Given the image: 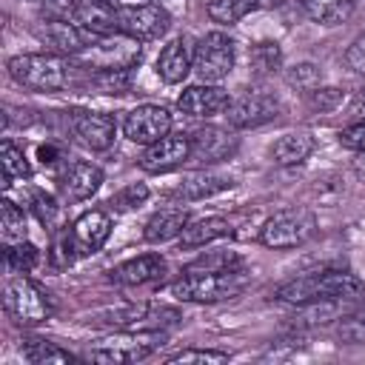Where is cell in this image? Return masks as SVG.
Instances as JSON below:
<instances>
[{
  "label": "cell",
  "mask_w": 365,
  "mask_h": 365,
  "mask_svg": "<svg viewBox=\"0 0 365 365\" xmlns=\"http://www.w3.org/2000/svg\"><path fill=\"white\" fill-rule=\"evenodd\" d=\"M336 336L348 345H365V314H348L339 317Z\"/></svg>",
  "instance_id": "34"
},
{
  "label": "cell",
  "mask_w": 365,
  "mask_h": 365,
  "mask_svg": "<svg viewBox=\"0 0 365 365\" xmlns=\"http://www.w3.org/2000/svg\"><path fill=\"white\" fill-rule=\"evenodd\" d=\"M68 20L94 37L120 31V11L108 0H77L68 6Z\"/></svg>",
  "instance_id": "15"
},
{
  "label": "cell",
  "mask_w": 365,
  "mask_h": 365,
  "mask_svg": "<svg viewBox=\"0 0 365 365\" xmlns=\"http://www.w3.org/2000/svg\"><path fill=\"white\" fill-rule=\"evenodd\" d=\"M31 208H34L37 220H40L46 228H51V225L57 222V217H60V205H57L54 197L46 194V191H34V197H31Z\"/></svg>",
  "instance_id": "38"
},
{
  "label": "cell",
  "mask_w": 365,
  "mask_h": 365,
  "mask_svg": "<svg viewBox=\"0 0 365 365\" xmlns=\"http://www.w3.org/2000/svg\"><path fill=\"white\" fill-rule=\"evenodd\" d=\"M237 148V140L222 131V128H200L191 134V157L188 160H197V163H220V160H228Z\"/></svg>",
  "instance_id": "20"
},
{
  "label": "cell",
  "mask_w": 365,
  "mask_h": 365,
  "mask_svg": "<svg viewBox=\"0 0 365 365\" xmlns=\"http://www.w3.org/2000/svg\"><path fill=\"white\" fill-rule=\"evenodd\" d=\"M160 345H163L160 331H117L100 339L94 348H88L86 359L100 365H131L151 356Z\"/></svg>",
  "instance_id": "6"
},
{
  "label": "cell",
  "mask_w": 365,
  "mask_h": 365,
  "mask_svg": "<svg viewBox=\"0 0 365 365\" xmlns=\"http://www.w3.org/2000/svg\"><path fill=\"white\" fill-rule=\"evenodd\" d=\"M171 131V114L163 106H137L123 120V134L131 143L151 145Z\"/></svg>",
  "instance_id": "11"
},
{
  "label": "cell",
  "mask_w": 365,
  "mask_h": 365,
  "mask_svg": "<svg viewBox=\"0 0 365 365\" xmlns=\"http://www.w3.org/2000/svg\"><path fill=\"white\" fill-rule=\"evenodd\" d=\"M225 117L231 128H259L279 117V100L259 88H245L228 103Z\"/></svg>",
  "instance_id": "10"
},
{
  "label": "cell",
  "mask_w": 365,
  "mask_h": 365,
  "mask_svg": "<svg viewBox=\"0 0 365 365\" xmlns=\"http://www.w3.org/2000/svg\"><path fill=\"white\" fill-rule=\"evenodd\" d=\"M48 46H54L63 57H77L91 40L94 34H88L86 29H80L71 20H46V26L37 31Z\"/></svg>",
  "instance_id": "19"
},
{
  "label": "cell",
  "mask_w": 365,
  "mask_h": 365,
  "mask_svg": "<svg viewBox=\"0 0 365 365\" xmlns=\"http://www.w3.org/2000/svg\"><path fill=\"white\" fill-rule=\"evenodd\" d=\"M165 274V259L160 254H140L134 259H125L108 271V279L117 285H148L163 279Z\"/></svg>",
  "instance_id": "18"
},
{
  "label": "cell",
  "mask_w": 365,
  "mask_h": 365,
  "mask_svg": "<svg viewBox=\"0 0 365 365\" xmlns=\"http://www.w3.org/2000/svg\"><path fill=\"white\" fill-rule=\"evenodd\" d=\"M188 225V211L185 208H163L157 211L148 222H145V242H165L182 234V228Z\"/></svg>",
  "instance_id": "25"
},
{
  "label": "cell",
  "mask_w": 365,
  "mask_h": 365,
  "mask_svg": "<svg viewBox=\"0 0 365 365\" xmlns=\"http://www.w3.org/2000/svg\"><path fill=\"white\" fill-rule=\"evenodd\" d=\"M91 325H106L114 331H165L182 322V314L171 305L160 302H137V305H123V308H108L100 311L88 319Z\"/></svg>",
  "instance_id": "5"
},
{
  "label": "cell",
  "mask_w": 365,
  "mask_h": 365,
  "mask_svg": "<svg viewBox=\"0 0 365 365\" xmlns=\"http://www.w3.org/2000/svg\"><path fill=\"white\" fill-rule=\"evenodd\" d=\"M356 114H359V117H365V88H362V94H359V103H356Z\"/></svg>",
  "instance_id": "44"
},
{
  "label": "cell",
  "mask_w": 365,
  "mask_h": 365,
  "mask_svg": "<svg viewBox=\"0 0 365 365\" xmlns=\"http://www.w3.org/2000/svg\"><path fill=\"white\" fill-rule=\"evenodd\" d=\"M20 351L31 365H71V362H77L74 354H68L66 348L43 339V336H26L20 342Z\"/></svg>",
  "instance_id": "26"
},
{
  "label": "cell",
  "mask_w": 365,
  "mask_h": 365,
  "mask_svg": "<svg viewBox=\"0 0 365 365\" xmlns=\"http://www.w3.org/2000/svg\"><path fill=\"white\" fill-rule=\"evenodd\" d=\"M37 262H40V251H37V245H31V242H26V240H20V242H9V245H6V265H9L11 271H17V274H29Z\"/></svg>",
  "instance_id": "31"
},
{
  "label": "cell",
  "mask_w": 365,
  "mask_h": 365,
  "mask_svg": "<svg viewBox=\"0 0 365 365\" xmlns=\"http://www.w3.org/2000/svg\"><path fill=\"white\" fill-rule=\"evenodd\" d=\"M143 57V40L117 31L106 37H94L77 57H71L80 68L88 71H131Z\"/></svg>",
  "instance_id": "3"
},
{
  "label": "cell",
  "mask_w": 365,
  "mask_h": 365,
  "mask_svg": "<svg viewBox=\"0 0 365 365\" xmlns=\"http://www.w3.org/2000/svg\"><path fill=\"white\" fill-rule=\"evenodd\" d=\"M145 200H148V188H145L143 182H131V185H125L123 191H117V194L111 197V205H114L117 211H128V208L143 205Z\"/></svg>",
  "instance_id": "37"
},
{
  "label": "cell",
  "mask_w": 365,
  "mask_h": 365,
  "mask_svg": "<svg viewBox=\"0 0 365 365\" xmlns=\"http://www.w3.org/2000/svg\"><path fill=\"white\" fill-rule=\"evenodd\" d=\"M362 294V282L351 271H317L297 277L277 288L279 302L291 305H308V302H345Z\"/></svg>",
  "instance_id": "2"
},
{
  "label": "cell",
  "mask_w": 365,
  "mask_h": 365,
  "mask_svg": "<svg viewBox=\"0 0 365 365\" xmlns=\"http://www.w3.org/2000/svg\"><path fill=\"white\" fill-rule=\"evenodd\" d=\"M259 6V0H211L208 3V17L214 23L231 26L237 20H242L248 11H254Z\"/></svg>",
  "instance_id": "30"
},
{
  "label": "cell",
  "mask_w": 365,
  "mask_h": 365,
  "mask_svg": "<svg viewBox=\"0 0 365 365\" xmlns=\"http://www.w3.org/2000/svg\"><path fill=\"white\" fill-rule=\"evenodd\" d=\"M231 185H234L231 174L208 168V171H194V174L182 177L180 185L174 188V197H180V200H205V197H214V194H220Z\"/></svg>",
  "instance_id": "22"
},
{
  "label": "cell",
  "mask_w": 365,
  "mask_h": 365,
  "mask_svg": "<svg viewBox=\"0 0 365 365\" xmlns=\"http://www.w3.org/2000/svg\"><path fill=\"white\" fill-rule=\"evenodd\" d=\"M0 165H3V185H11V180L17 177H31V165L23 148H17L11 140H3L0 145Z\"/></svg>",
  "instance_id": "29"
},
{
  "label": "cell",
  "mask_w": 365,
  "mask_h": 365,
  "mask_svg": "<svg viewBox=\"0 0 365 365\" xmlns=\"http://www.w3.org/2000/svg\"><path fill=\"white\" fill-rule=\"evenodd\" d=\"M0 228H3V240H6V242H20V240H26V220H23V211H20L11 200H3V202H0Z\"/></svg>",
  "instance_id": "32"
},
{
  "label": "cell",
  "mask_w": 365,
  "mask_h": 365,
  "mask_svg": "<svg viewBox=\"0 0 365 365\" xmlns=\"http://www.w3.org/2000/svg\"><path fill=\"white\" fill-rule=\"evenodd\" d=\"M108 234H111V217L106 211H86L71 222L66 234V251H74L77 257L94 254L103 248Z\"/></svg>",
  "instance_id": "12"
},
{
  "label": "cell",
  "mask_w": 365,
  "mask_h": 365,
  "mask_svg": "<svg viewBox=\"0 0 365 365\" xmlns=\"http://www.w3.org/2000/svg\"><path fill=\"white\" fill-rule=\"evenodd\" d=\"M234 68V40L225 31H208L194 46V66L191 71L202 83H220Z\"/></svg>",
  "instance_id": "9"
},
{
  "label": "cell",
  "mask_w": 365,
  "mask_h": 365,
  "mask_svg": "<svg viewBox=\"0 0 365 365\" xmlns=\"http://www.w3.org/2000/svg\"><path fill=\"white\" fill-rule=\"evenodd\" d=\"M120 11V31L137 37V40H157L168 31L171 17L160 3H143V6H125Z\"/></svg>",
  "instance_id": "13"
},
{
  "label": "cell",
  "mask_w": 365,
  "mask_h": 365,
  "mask_svg": "<svg viewBox=\"0 0 365 365\" xmlns=\"http://www.w3.org/2000/svg\"><path fill=\"white\" fill-rule=\"evenodd\" d=\"M228 103H231L228 91L220 88L217 83H197L180 94L177 108L188 117H214V114H222Z\"/></svg>",
  "instance_id": "16"
},
{
  "label": "cell",
  "mask_w": 365,
  "mask_h": 365,
  "mask_svg": "<svg viewBox=\"0 0 365 365\" xmlns=\"http://www.w3.org/2000/svg\"><path fill=\"white\" fill-rule=\"evenodd\" d=\"M279 0H259V6H277Z\"/></svg>",
  "instance_id": "45"
},
{
  "label": "cell",
  "mask_w": 365,
  "mask_h": 365,
  "mask_svg": "<svg viewBox=\"0 0 365 365\" xmlns=\"http://www.w3.org/2000/svg\"><path fill=\"white\" fill-rule=\"evenodd\" d=\"M37 157H40L43 163H54L57 148H54V145H40V148H37Z\"/></svg>",
  "instance_id": "42"
},
{
  "label": "cell",
  "mask_w": 365,
  "mask_h": 365,
  "mask_svg": "<svg viewBox=\"0 0 365 365\" xmlns=\"http://www.w3.org/2000/svg\"><path fill=\"white\" fill-rule=\"evenodd\" d=\"M311 151H314V137L308 131H285L282 137L274 140L271 160L277 165L288 168V165H299Z\"/></svg>",
  "instance_id": "24"
},
{
  "label": "cell",
  "mask_w": 365,
  "mask_h": 365,
  "mask_svg": "<svg viewBox=\"0 0 365 365\" xmlns=\"http://www.w3.org/2000/svg\"><path fill=\"white\" fill-rule=\"evenodd\" d=\"M317 234V217L308 208H282L259 231L262 245L268 248H297Z\"/></svg>",
  "instance_id": "8"
},
{
  "label": "cell",
  "mask_w": 365,
  "mask_h": 365,
  "mask_svg": "<svg viewBox=\"0 0 365 365\" xmlns=\"http://www.w3.org/2000/svg\"><path fill=\"white\" fill-rule=\"evenodd\" d=\"M168 365H191V362H228L225 351H202V348H185L165 359Z\"/></svg>",
  "instance_id": "36"
},
{
  "label": "cell",
  "mask_w": 365,
  "mask_h": 365,
  "mask_svg": "<svg viewBox=\"0 0 365 365\" xmlns=\"http://www.w3.org/2000/svg\"><path fill=\"white\" fill-rule=\"evenodd\" d=\"M68 57L63 54H17L9 60V74L29 91H60L68 86Z\"/></svg>",
  "instance_id": "4"
},
{
  "label": "cell",
  "mask_w": 365,
  "mask_h": 365,
  "mask_svg": "<svg viewBox=\"0 0 365 365\" xmlns=\"http://www.w3.org/2000/svg\"><path fill=\"white\" fill-rule=\"evenodd\" d=\"M359 0H299V6L305 9V14L319 23V26H336L342 23L354 9H356Z\"/></svg>",
  "instance_id": "28"
},
{
  "label": "cell",
  "mask_w": 365,
  "mask_h": 365,
  "mask_svg": "<svg viewBox=\"0 0 365 365\" xmlns=\"http://www.w3.org/2000/svg\"><path fill=\"white\" fill-rule=\"evenodd\" d=\"M279 46L277 43H257L251 48V68L257 74H271L279 66Z\"/></svg>",
  "instance_id": "33"
},
{
  "label": "cell",
  "mask_w": 365,
  "mask_h": 365,
  "mask_svg": "<svg viewBox=\"0 0 365 365\" xmlns=\"http://www.w3.org/2000/svg\"><path fill=\"white\" fill-rule=\"evenodd\" d=\"M191 157V137L185 134H165L163 140L151 143L143 157H140V168L148 174H163L171 171L177 165H182Z\"/></svg>",
  "instance_id": "14"
},
{
  "label": "cell",
  "mask_w": 365,
  "mask_h": 365,
  "mask_svg": "<svg viewBox=\"0 0 365 365\" xmlns=\"http://www.w3.org/2000/svg\"><path fill=\"white\" fill-rule=\"evenodd\" d=\"M251 274L240 265H225V268H202V271H185L177 282L168 285L171 297L185 299V302H222L234 299L237 294L245 291Z\"/></svg>",
  "instance_id": "1"
},
{
  "label": "cell",
  "mask_w": 365,
  "mask_h": 365,
  "mask_svg": "<svg viewBox=\"0 0 365 365\" xmlns=\"http://www.w3.org/2000/svg\"><path fill=\"white\" fill-rule=\"evenodd\" d=\"M339 100H342V91L334 88V86H328V88L317 86L314 91H308V106L317 108V111H331V108L339 106Z\"/></svg>",
  "instance_id": "39"
},
{
  "label": "cell",
  "mask_w": 365,
  "mask_h": 365,
  "mask_svg": "<svg viewBox=\"0 0 365 365\" xmlns=\"http://www.w3.org/2000/svg\"><path fill=\"white\" fill-rule=\"evenodd\" d=\"M191 66H194V51H191V46H188L185 37L171 40V43L160 51V57H157V74H160V80L168 83V86L182 83V80L188 77Z\"/></svg>",
  "instance_id": "21"
},
{
  "label": "cell",
  "mask_w": 365,
  "mask_h": 365,
  "mask_svg": "<svg viewBox=\"0 0 365 365\" xmlns=\"http://www.w3.org/2000/svg\"><path fill=\"white\" fill-rule=\"evenodd\" d=\"M345 63H348L354 71L365 74V34H359V37L348 46V51H345Z\"/></svg>",
  "instance_id": "41"
},
{
  "label": "cell",
  "mask_w": 365,
  "mask_h": 365,
  "mask_svg": "<svg viewBox=\"0 0 365 365\" xmlns=\"http://www.w3.org/2000/svg\"><path fill=\"white\" fill-rule=\"evenodd\" d=\"M100 185H103V171L91 163H83V160H74L63 174V191L74 202L88 200Z\"/></svg>",
  "instance_id": "23"
},
{
  "label": "cell",
  "mask_w": 365,
  "mask_h": 365,
  "mask_svg": "<svg viewBox=\"0 0 365 365\" xmlns=\"http://www.w3.org/2000/svg\"><path fill=\"white\" fill-rule=\"evenodd\" d=\"M339 143H342L345 148H351V151H362V154H365V120H362V123H354V125H348V128H342V131H339Z\"/></svg>",
  "instance_id": "40"
},
{
  "label": "cell",
  "mask_w": 365,
  "mask_h": 365,
  "mask_svg": "<svg viewBox=\"0 0 365 365\" xmlns=\"http://www.w3.org/2000/svg\"><path fill=\"white\" fill-rule=\"evenodd\" d=\"M288 83L294 86V88H299V91H314L317 86H319V68L314 66V63H299V66H294V68H288Z\"/></svg>",
  "instance_id": "35"
},
{
  "label": "cell",
  "mask_w": 365,
  "mask_h": 365,
  "mask_svg": "<svg viewBox=\"0 0 365 365\" xmlns=\"http://www.w3.org/2000/svg\"><path fill=\"white\" fill-rule=\"evenodd\" d=\"M114 9H125V6H143V3H154V0H108Z\"/></svg>",
  "instance_id": "43"
},
{
  "label": "cell",
  "mask_w": 365,
  "mask_h": 365,
  "mask_svg": "<svg viewBox=\"0 0 365 365\" xmlns=\"http://www.w3.org/2000/svg\"><path fill=\"white\" fill-rule=\"evenodd\" d=\"M3 305L14 317V322H20V325H40L54 314L48 294L37 282H31L29 277H14L6 282Z\"/></svg>",
  "instance_id": "7"
},
{
  "label": "cell",
  "mask_w": 365,
  "mask_h": 365,
  "mask_svg": "<svg viewBox=\"0 0 365 365\" xmlns=\"http://www.w3.org/2000/svg\"><path fill=\"white\" fill-rule=\"evenodd\" d=\"M228 231H231V225H228V220H222V217L194 220V222H188V225L182 228L180 245H182V248H200V245H208V242L225 237Z\"/></svg>",
  "instance_id": "27"
},
{
  "label": "cell",
  "mask_w": 365,
  "mask_h": 365,
  "mask_svg": "<svg viewBox=\"0 0 365 365\" xmlns=\"http://www.w3.org/2000/svg\"><path fill=\"white\" fill-rule=\"evenodd\" d=\"M71 128H74V137L88 145L91 151H106L111 148L114 143V134H117V123L111 114H100V111H77L71 117Z\"/></svg>",
  "instance_id": "17"
}]
</instances>
